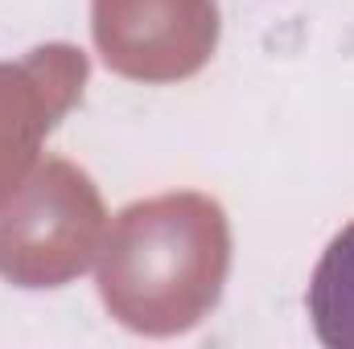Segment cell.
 I'll return each mask as SVG.
<instances>
[{
	"mask_svg": "<svg viewBox=\"0 0 354 349\" xmlns=\"http://www.w3.org/2000/svg\"><path fill=\"white\" fill-rule=\"evenodd\" d=\"M107 214L83 169L46 161L0 206V275L17 288H58L103 251Z\"/></svg>",
	"mask_w": 354,
	"mask_h": 349,
	"instance_id": "cell-2",
	"label": "cell"
},
{
	"mask_svg": "<svg viewBox=\"0 0 354 349\" xmlns=\"http://www.w3.org/2000/svg\"><path fill=\"white\" fill-rule=\"evenodd\" d=\"M309 321L317 341L330 349H354V222L342 226L309 275Z\"/></svg>",
	"mask_w": 354,
	"mask_h": 349,
	"instance_id": "cell-5",
	"label": "cell"
},
{
	"mask_svg": "<svg viewBox=\"0 0 354 349\" xmlns=\"http://www.w3.org/2000/svg\"><path fill=\"white\" fill-rule=\"evenodd\" d=\"M231 230L218 201L165 193L120 210L103 239L99 296L107 312L153 337L198 325L223 292Z\"/></svg>",
	"mask_w": 354,
	"mask_h": 349,
	"instance_id": "cell-1",
	"label": "cell"
},
{
	"mask_svg": "<svg viewBox=\"0 0 354 349\" xmlns=\"http://www.w3.org/2000/svg\"><path fill=\"white\" fill-rule=\"evenodd\" d=\"M87 58L75 46H41L21 62H0V201L21 189L41 140L79 103Z\"/></svg>",
	"mask_w": 354,
	"mask_h": 349,
	"instance_id": "cell-4",
	"label": "cell"
},
{
	"mask_svg": "<svg viewBox=\"0 0 354 349\" xmlns=\"http://www.w3.org/2000/svg\"><path fill=\"white\" fill-rule=\"evenodd\" d=\"M91 29L103 62L136 83H177L206 66L218 41L214 0H95Z\"/></svg>",
	"mask_w": 354,
	"mask_h": 349,
	"instance_id": "cell-3",
	"label": "cell"
}]
</instances>
